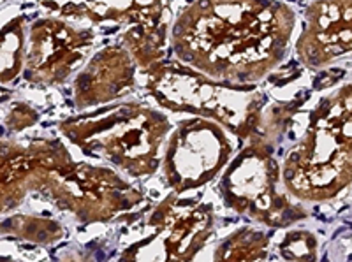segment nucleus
Instances as JSON below:
<instances>
[{"instance_id":"1","label":"nucleus","mask_w":352,"mask_h":262,"mask_svg":"<svg viewBox=\"0 0 352 262\" xmlns=\"http://www.w3.org/2000/svg\"><path fill=\"white\" fill-rule=\"evenodd\" d=\"M296 12L280 0H192L176 17L171 48L180 64L234 87H250L285 58Z\"/></svg>"},{"instance_id":"2","label":"nucleus","mask_w":352,"mask_h":262,"mask_svg":"<svg viewBox=\"0 0 352 262\" xmlns=\"http://www.w3.org/2000/svg\"><path fill=\"white\" fill-rule=\"evenodd\" d=\"M282 187L303 203H328L351 187V85L317 104L307 131L287 151Z\"/></svg>"},{"instance_id":"3","label":"nucleus","mask_w":352,"mask_h":262,"mask_svg":"<svg viewBox=\"0 0 352 262\" xmlns=\"http://www.w3.org/2000/svg\"><path fill=\"white\" fill-rule=\"evenodd\" d=\"M58 131L90 159L131 178H146L159 171L171 122L155 107L118 102L62 120Z\"/></svg>"},{"instance_id":"4","label":"nucleus","mask_w":352,"mask_h":262,"mask_svg":"<svg viewBox=\"0 0 352 262\" xmlns=\"http://www.w3.org/2000/svg\"><path fill=\"white\" fill-rule=\"evenodd\" d=\"M146 88L162 107L208 118L247 141L256 132L264 96L201 74L180 62H160L146 71Z\"/></svg>"},{"instance_id":"5","label":"nucleus","mask_w":352,"mask_h":262,"mask_svg":"<svg viewBox=\"0 0 352 262\" xmlns=\"http://www.w3.org/2000/svg\"><path fill=\"white\" fill-rule=\"evenodd\" d=\"M219 194L226 208L270 229H287L308 219L303 206L282 190L275 148L250 138L220 173Z\"/></svg>"},{"instance_id":"6","label":"nucleus","mask_w":352,"mask_h":262,"mask_svg":"<svg viewBox=\"0 0 352 262\" xmlns=\"http://www.w3.org/2000/svg\"><path fill=\"white\" fill-rule=\"evenodd\" d=\"M80 223H106L144 204V195L108 166L72 159L50 175L43 192Z\"/></svg>"},{"instance_id":"7","label":"nucleus","mask_w":352,"mask_h":262,"mask_svg":"<svg viewBox=\"0 0 352 262\" xmlns=\"http://www.w3.org/2000/svg\"><path fill=\"white\" fill-rule=\"evenodd\" d=\"M146 229L118 262H192L213 236L215 213L212 204L173 192L152 211Z\"/></svg>"},{"instance_id":"8","label":"nucleus","mask_w":352,"mask_h":262,"mask_svg":"<svg viewBox=\"0 0 352 262\" xmlns=\"http://www.w3.org/2000/svg\"><path fill=\"white\" fill-rule=\"evenodd\" d=\"M232 151L234 144L222 125L194 116L169 132L160 160L162 175L175 194L197 190L224 171Z\"/></svg>"},{"instance_id":"9","label":"nucleus","mask_w":352,"mask_h":262,"mask_svg":"<svg viewBox=\"0 0 352 262\" xmlns=\"http://www.w3.org/2000/svg\"><path fill=\"white\" fill-rule=\"evenodd\" d=\"M94 32L69 20L43 18L28 30L23 76L36 85H62L87 58Z\"/></svg>"},{"instance_id":"10","label":"nucleus","mask_w":352,"mask_h":262,"mask_svg":"<svg viewBox=\"0 0 352 262\" xmlns=\"http://www.w3.org/2000/svg\"><path fill=\"white\" fill-rule=\"evenodd\" d=\"M72 160L58 140L18 143L0 135V215L16 211L28 194L43 192L50 175Z\"/></svg>"},{"instance_id":"11","label":"nucleus","mask_w":352,"mask_h":262,"mask_svg":"<svg viewBox=\"0 0 352 262\" xmlns=\"http://www.w3.org/2000/svg\"><path fill=\"white\" fill-rule=\"evenodd\" d=\"M352 0H314L305 11L296 56L314 71L351 53Z\"/></svg>"},{"instance_id":"12","label":"nucleus","mask_w":352,"mask_h":262,"mask_svg":"<svg viewBox=\"0 0 352 262\" xmlns=\"http://www.w3.org/2000/svg\"><path fill=\"white\" fill-rule=\"evenodd\" d=\"M136 87V64L124 46L102 48L78 72L72 90L78 109L111 104Z\"/></svg>"},{"instance_id":"13","label":"nucleus","mask_w":352,"mask_h":262,"mask_svg":"<svg viewBox=\"0 0 352 262\" xmlns=\"http://www.w3.org/2000/svg\"><path fill=\"white\" fill-rule=\"evenodd\" d=\"M62 17L87 18L96 23H168L166 0H72Z\"/></svg>"},{"instance_id":"14","label":"nucleus","mask_w":352,"mask_h":262,"mask_svg":"<svg viewBox=\"0 0 352 262\" xmlns=\"http://www.w3.org/2000/svg\"><path fill=\"white\" fill-rule=\"evenodd\" d=\"M168 36V23L132 25L122 34L120 46L127 50L136 67L146 72L164 60Z\"/></svg>"},{"instance_id":"15","label":"nucleus","mask_w":352,"mask_h":262,"mask_svg":"<svg viewBox=\"0 0 352 262\" xmlns=\"http://www.w3.org/2000/svg\"><path fill=\"white\" fill-rule=\"evenodd\" d=\"M268 248L270 238L264 230L245 226L217 245L212 262H263L268 257Z\"/></svg>"},{"instance_id":"16","label":"nucleus","mask_w":352,"mask_h":262,"mask_svg":"<svg viewBox=\"0 0 352 262\" xmlns=\"http://www.w3.org/2000/svg\"><path fill=\"white\" fill-rule=\"evenodd\" d=\"M0 234L39 246H50L62 241L65 227L58 220L41 215H11L0 220Z\"/></svg>"},{"instance_id":"17","label":"nucleus","mask_w":352,"mask_h":262,"mask_svg":"<svg viewBox=\"0 0 352 262\" xmlns=\"http://www.w3.org/2000/svg\"><path fill=\"white\" fill-rule=\"evenodd\" d=\"M25 21L14 18L0 28V85L14 81L23 72Z\"/></svg>"},{"instance_id":"18","label":"nucleus","mask_w":352,"mask_h":262,"mask_svg":"<svg viewBox=\"0 0 352 262\" xmlns=\"http://www.w3.org/2000/svg\"><path fill=\"white\" fill-rule=\"evenodd\" d=\"M278 252L287 262H317L319 238L308 229L287 230L278 243Z\"/></svg>"},{"instance_id":"19","label":"nucleus","mask_w":352,"mask_h":262,"mask_svg":"<svg viewBox=\"0 0 352 262\" xmlns=\"http://www.w3.org/2000/svg\"><path fill=\"white\" fill-rule=\"evenodd\" d=\"M39 120V115L32 106H28L27 102H14L6 113L4 123L8 131L11 132H21L27 129L34 127Z\"/></svg>"},{"instance_id":"20","label":"nucleus","mask_w":352,"mask_h":262,"mask_svg":"<svg viewBox=\"0 0 352 262\" xmlns=\"http://www.w3.org/2000/svg\"><path fill=\"white\" fill-rule=\"evenodd\" d=\"M58 262H94V261L80 250H67L62 254L60 261Z\"/></svg>"},{"instance_id":"21","label":"nucleus","mask_w":352,"mask_h":262,"mask_svg":"<svg viewBox=\"0 0 352 262\" xmlns=\"http://www.w3.org/2000/svg\"><path fill=\"white\" fill-rule=\"evenodd\" d=\"M9 97H11V91H8L6 88L0 87V102H4V100H8Z\"/></svg>"},{"instance_id":"22","label":"nucleus","mask_w":352,"mask_h":262,"mask_svg":"<svg viewBox=\"0 0 352 262\" xmlns=\"http://www.w3.org/2000/svg\"><path fill=\"white\" fill-rule=\"evenodd\" d=\"M0 262H16V261H12L11 257H6V255H0Z\"/></svg>"}]
</instances>
